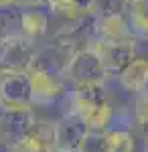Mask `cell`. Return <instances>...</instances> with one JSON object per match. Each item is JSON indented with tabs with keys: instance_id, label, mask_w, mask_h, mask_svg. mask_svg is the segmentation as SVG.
I'll list each match as a JSON object with an SVG mask.
<instances>
[{
	"instance_id": "cell-22",
	"label": "cell",
	"mask_w": 148,
	"mask_h": 152,
	"mask_svg": "<svg viewBox=\"0 0 148 152\" xmlns=\"http://www.w3.org/2000/svg\"><path fill=\"white\" fill-rule=\"evenodd\" d=\"M73 2H75V6H77L81 12H93L97 0H73Z\"/></svg>"
},
{
	"instance_id": "cell-1",
	"label": "cell",
	"mask_w": 148,
	"mask_h": 152,
	"mask_svg": "<svg viewBox=\"0 0 148 152\" xmlns=\"http://www.w3.org/2000/svg\"><path fill=\"white\" fill-rule=\"evenodd\" d=\"M65 112L79 116L89 130H106L114 120V107L106 91V83H75L65 95Z\"/></svg>"
},
{
	"instance_id": "cell-12",
	"label": "cell",
	"mask_w": 148,
	"mask_h": 152,
	"mask_svg": "<svg viewBox=\"0 0 148 152\" xmlns=\"http://www.w3.org/2000/svg\"><path fill=\"white\" fill-rule=\"evenodd\" d=\"M116 81L130 95L148 89V57H136L124 71L116 75Z\"/></svg>"
},
{
	"instance_id": "cell-3",
	"label": "cell",
	"mask_w": 148,
	"mask_h": 152,
	"mask_svg": "<svg viewBox=\"0 0 148 152\" xmlns=\"http://www.w3.org/2000/svg\"><path fill=\"white\" fill-rule=\"evenodd\" d=\"M95 41V12L81 14L77 18L63 20L53 35V43L77 53L81 49H89Z\"/></svg>"
},
{
	"instance_id": "cell-2",
	"label": "cell",
	"mask_w": 148,
	"mask_h": 152,
	"mask_svg": "<svg viewBox=\"0 0 148 152\" xmlns=\"http://www.w3.org/2000/svg\"><path fill=\"white\" fill-rule=\"evenodd\" d=\"M39 118L31 107H0V146L10 148L29 134H33Z\"/></svg>"
},
{
	"instance_id": "cell-9",
	"label": "cell",
	"mask_w": 148,
	"mask_h": 152,
	"mask_svg": "<svg viewBox=\"0 0 148 152\" xmlns=\"http://www.w3.org/2000/svg\"><path fill=\"white\" fill-rule=\"evenodd\" d=\"M87 130H89L87 124L79 116L65 112L55 122V150L59 152L77 150L85 138V134H87Z\"/></svg>"
},
{
	"instance_id": "cell-6",
	"label": "cell",
	"mask_w": 148,
	"mask_h": 152,
	"mask_svg": "<svg viewBox=\"0 0 148 152\" xmlns=\"http://www.w3.org/2000/svg\"><path fill=\"white\" fill-rule=\"evenodd\" d=\"M37 53V43L24 35L0 41V73L31 71Z\"/></svg>"
},
{
	"instance_id": "cell-8",
	"label": "cell",
	"mask_w": 148,
	"mask_h": 152,
	"mask_svg": "<svg viewBox=\"0 0 148 152\" xmlns=\"http://www.w3.org/2000/svg\"><path fill=\"white\" fill-rule=\"evenodd\" d=\"M91 49L100 55L110 77H116L138 57L136 43H100V41H95Z\"/></svg>"
},
{
	"instance_id": "cell-14",
	"label": "cell",
	"mask_w": 148,
	"mask_h": 152,
	"mask_svg": "<svg viewBox=\"0 0 148 152\" xmlns=\"http://www.w3.org/2000/svg\"><path fill=\"white\" fill-rule=\"evenodd\" d=\"M23 35V8L0 4V41Z\"/></svg>"
},
{
	"instance_id": "cell-20",
	"label": "cell",
	"mask_w": 148,
	"mask_h": 152,
	"mask_svg": "<svg viewBox=\"0 0 148 152\" xmlns=\"http://www.w3.org/2000/svg\"><path fill=\"white\" fill-rule=\"evenodd\" d=\"M132 116H134V124H136V126L148 124V89H144V91H140V94L134 95Z\"/></svg>"
},
{
	"instance_id": "cell-18",
	"label": "cell",
	"mask_w": 148,
	"mask_h": 152,
	"mask_svg": "<svg viewBox=\"0 0 148 152\" xmlns=\"http://www.w3.org/2000/svg\"><path fill=\"white\" fill-rule=\"evenodd\" d=\"M47 10L53 16H59L63 20H69V18H77L81 14H87V12H81L73 0H47Z\"/></svg>"
},
{
	"instance_id": "cell-10",
	"label": "cell",
	"mask_w": 148,
	"mask_h": 152,
	"mask_svg": "<svg viewBox=\"0 0 148 152\" xmlns=\"http://www.w3.org/2000/svg\"><path fill=\"white\" fill-rule=\"evenodd\" d=\"M95 41H100V43H136V37L130 28L126 14H95Z\"/></svg>"
},
{
	"instance_id": "cell-4",
	"label": "cell",
	"mask_w": 148,
	"mask_h": 152,
	"mask_svg": "<svg viewBox=\"0 0 148 152\" xmlns=\"http://www.w3.org/2000/svg\"><path fill=\"white\" fill-rule=\"evenodd\" d=\"M63 77L71 85H75V83H106L110 79L100 55L91 47L73 53Z\"/></svg>"
},
{
	"instance_id": "cell-11",
	"label": "cell",
	"mask_w": 148,
	"mask_h": 152,
	"mask_svg": "<svg viewBox=\"0 0 148 152\" xmlns=\"http://www.w3.org/2000/svg\"><path fill=\"white\" fill-rule=\"evenodd\" d=\"M71 57H73V53H71L69 49L57 45V43L43 45V47L37 45V53H34L33 67H31V69L47 71V73H55V75H61V77H63Z\"/></svg>"
},
{
	"instance_id": "cell-17",
	"label": "cell",
	"mask_w": 148,
	"mask_h": 152,
	"mask_svg": "<svg viewBox=\"0 0 148 152\" xmlns=\"http://www.w3.org/2000/svg\"><path fill=\"white\" fill-rule=\"evenodd\" d=\"M6 152H55V148L47 140H43L37 132H33L26 138H23L21 142H16L10 148H6Z\"/></svg>"
},
{
	"instance_id": "cell-24",
	"label": "cell",
	"mask_w": 148,
	"mask_h": 152,
	"mask_svg": "<svg viewBox=\"0 0 148 152\" xmlns=\"http://www.w3.org/2000/svg\"><path fill=\"white\" fill-rule=\"evenodd\" d=\"M55 152H59V150H55ZM69 152H81V150H79V148H77V150H69Z\"/></svg>"
},
{
	"instance_id": "cell-23",
	"label": "cell",
	"mask_w": 148,
	"mask_h": 152,
	"mask_svg": "<svg viewBox=\"0 0 148 152\" xmlns=\"http://www.w3.org/2000/svg\"><path fill=\"white\" fill-rule=\"evenodd\" d=\"M138 152H148V138H142V142H140V148H138Z\"/></svg>"
},
{
	"instance_id": "cell-21",
	"label": "cell",
	"mask_w": 148,
	"mask_h": 152,
	"mask_svg": "<svg viewBox=\"0 0 148 152\" xmlns=\"http://www.w3.org/2000/svg\"><path fill=\"white\" fill-rule=\"evenodd\" d=\"M93 12L95 14H126L128 2L126 0H97Z\"/></svg>"
},
{
	"instance_id": "cell-16",
	"label": "cell",
	"mask_w": 148,
	"mask_h": 152,
	"mask_svg": "<svg viewBox=\"0 0 148 152\" xmlns=\"http://www.w3.org/2000/svg\"><path fill=\"white\" fill-rule=\"evenodd\" d=\"M106 138L110 152H136V138L126 128H108Z\"/></svg>"
},
{
	"instance_id": "cell-5",
	"label": "cell",
	"mask_w": 148,
	"mask_h": 152,
	"mask_svg": "<svg viewBox=\"0 0 148 152\" xmlns=\"http://www.w3.org/2000/svg\"><path fill=\"white\" fill-rule=\"evenodd\" d=\"M67 95L65 77L31 69V105L33 107H51L63 102Z\"/></svg>"
},
{
	"instance_id": "cell-13",
	"label": "cell",
	"mask_w": 148,
	"mask_h": 152,
	"mask_svg": "<svg viewBox=\"0 0 148 152\" xmlns=\"http://www.w3.org/2000/svg\"><path fill=\"white\" fill-rule=\"evenodd\" d=\"M49 31V10L43 8H23V35L39 43Z\"/></svg>"
},
{
	"instance_id": "cell-7",
	"label": "cell",
	"mask_w": 148,
	"mask_h": 152,
	"mask_svg": "<svg viewBox=\"0 0 148 152\" xmlns=\"http://www.w3.org/2000/svg\"><path fill=\"white\" fill-rule=\"evenodd\" d=\"M2 107H31V71L0 73Z\"/></svg>"
},
{
	"instance_id": "cell-15",
	"label": "cell",
	"mask_w": 148,
	"mask_h": 152,
	"mask_svg": "<svg viewBox=\"0 0 148 152\" xmlns=\"http://www.w3.org/2000/svg\"><path fill=\"white\" fill-rule=\"evenodd\" d=\"M126 16L136 41H148V0H136V4L128 8Z\"/></svg>"
},
{
	"instance_id": "cell-19",
	"label": "cell",
	"mask_w": 148,
	"mask_h": 152,
	"mask_svg": "<svg viewBox=\"0 0 148 152\" xmlns=\"http://www.w3.org/2000/svg\"><path fill=\"white\" fill-rule=\"evenodd\" d=\"M79 150L81 152H110L106 132H102V130H87Z\"/></svg>"
}]
</instances>
